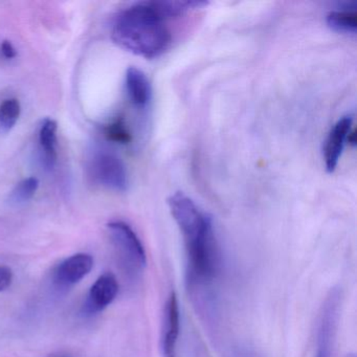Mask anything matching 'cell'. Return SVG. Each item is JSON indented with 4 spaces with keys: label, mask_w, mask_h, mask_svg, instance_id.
<instances>
[{
    "label": "cell",
    "mask_w": 357,
    "mask_h": 357,
    "mask_svg": "<svg viewBox=\"0 0 357 357\" xmlns=\"http://www.w3.org/2000/svg\"><path fill=\"white\" fill-rule=\"evenodd\" d=\"M105 137H107L108 141L119 144H129L132 139L122 119H118L106 127Z\"/></svg>",
    "instance_id": "9a60e30c"
},
{
    "label": "cell",
    "mask_w": 357,
    "mask_h": 357,
    "mask_svg": "<svg viewBox=\"0 0 357 357\" xmlns=\"http://www.w3.org/2000/svg\"><path fill=\"white\" fill-rule=\"evenodd\" d=\"M52 357V356H51Z\"/></svg>",
    "instance_id": "d6986e66"
},
{
    "label": "cell",
    "mask_w": 357,
    "mask_h": 357,
    "mask_svg": "<svg viewBox=\"0 0 357 357\" xmlns=\"http://www.w3.org/2000/svg\"><path fill=\"white\" fill-rule=\"evenodd\" d=\"M20 103L18 100L9 99L3 102L0 105V131L1 132H9L17 123L20 119Z\"/></svg>",
    "instance_id": "4fadbf2b"
},
{
    "label": "cell",
    "mask_w": 357,
    "mask_h": 357,
    "mask_svg": "<svg viewBox=\"0 0 357 357\" xmlns=\"http://www.w3.org/2000/svg\"><path fill=\"white\" fill-rule=\"evenodd\" d=\"M347 357H356V356H355V354H349V355H347Z\"/></svg>",
    "instance_id": "ac0fdd59"
},
{
    "label": "cell",
    "mask_w": 357,
    "mask_h": 357,
    "mask_svg": "<svg viewBox=\"0 0 357 357\" xmlns=\"http://www.w3.org/2000/svg\"><path fill=\"white\" fill-rule=\"evenodd\" d=\"M0 50H1L3 57L7 58V59H13V58L17 56V52H16L15 47H14V45H12L10 41H3L1 45H0Z\"/></svg>",
    "instance_id": "e0dca14e"
},
{
    "label": "cell",
    "mask_w": 357,
    "mask_h": 357,
    "mask_svg": "<svg viewBox=\"0 0 357 357\" xmlns=\"http://www.w3.org/2000/svg\"><path fill=\"white\" fill-rule=\"evenodd\" d=\"M93 181L108 189L125 192L128 189V174L123 160L114 152L99 150L89 165Z\"/></svg>",
    "instance_id": "3957f363"
},
{
    "label": "cell",
    "mask_w": 357,
    "mask_h": 357,
    "mask_svg": "<svg viewBox=\"0 0 357 357\" xmlns=\"http://www.w3.org/2000/svg\"><path fill=\"white\" fill-rule=\"evenodd\" d=\"M354 116H342L332 127L324 147V160L327 172L333 173L340 162L344 146L348 143L349 135L353 129Z\"/></svg>",
    "instance_id": "8992f818"
},
{
    "label": "cell",
    "mask_w": 357,
    "mask_h": 357,
    "mask_svg": "<svg viewBox=\"0 0 357 357\" xmlns=\"http://www.w3.org/2000/svg\"><path fill=\"white\" fill-rule=\"evenodd\" d=\"M39 188V181L36 177H29L17 183L12 191L10 200L12 204H22L29 202L36 194Z\"/></svg>",
    "instance_id": "5bb4252c"
},
{
    "label": "cell",
    "mask_w": 357,
    "mask_h": 357,
    "mask_svg": "<svg viewBox=\"0 0 357 357\" xmlns=\"http://www.w3.org/2000/svg\"><path fill=\"white\" fill-rule=\"evenodd\" d=\"M356 3H344L335 10H332L326 18L328 26L340 34H356Z\"/></svg>",
    "instance_id": "8fae6325"
},
{
    "label": "cell",
    "mask_w": 357,
    "mask_h": 357,
    "mask_svg": "<svg viewBox=\"0 0 357 357\" xmlns=\"http://www.w3.org/2000/svg\"><path fill=\"white\" fill-rule=\"evenodd\" d=\"M57 128L56 121L45 119L39 129V144L47 169L54 168L57 162Z\"/></svg>",
    "instance_id": "7c38bea8"
},
{
    "label": "cell",
    "mask_w": 357,
    "mask_h": 357,
    "mask_svg": "<svg viewBox=\"0 0 357 357\" xmlns=\"http://www.w3.org/2000/svg\"><path fill=\"white\" fill-rule=\"evenodd\" d=\"M13 282V271L7 265H0V292L5 291Z\"/></svg>",
    "instance_id": "2e32d148"
},
{
    "label": "cell",
    "mask_w": 357,
    "mask_h": 357,
    "mask_svg": "<svg viewBox=\"0 0 357 357\" xmlns=\"http://www.w3.org/2000/svg\"><path fill=\"white\" fill-rule=\"evenodd\" d=\"M107 227L114 245L129 266L139 271L146 267L147 255L132 227L121 220L112 221L108 223Z\"/></svg>",
    "instance_id": "5b68a950"
},
{
    "label": "cell",
    "mask_w": 357,
    "mask_h": 357,
    "mask_svg": "<svg viewBox=\"0 0 357 357\" xmlns=\"http://www.w3.org/2000/svg\"><path fill=\"white\" fill-rule=\"evenodd\" d=\"M119 283L116 275L105 273L98 278L85 301L84 311L89 314L100 312L109 306L118 296Z\"/></svg>",
    "instance_id": "52a82bcc"
},
{
    "label": "cell",
    "mask_w": 357,
    "mask_h": 357,
    "mask_svg": "<svg viewBox=\"0 0 357 357\" xmlns=\"http://www.w3.org/2000/svg\"><path fill=\"white\" fill-rule=\"evenodd\" d=\"M340 305H342V294L340 290L334 288L328 294L321 308L319 329H317L315 357H334Z\"/></svg>",
    "instance_id": "277c9868"
},
{
    "label": "cell",
    "mask_w": 357,
    "mask_h": 357,
    "mask_svg": "<svg viewBox=\"0 0 357 357\" xmlns=\"http://www.w3.org/2000/svg\"><path fill=\"white\" fill-rule=\"evenodd\" d=\"M185 244L189 281L193 284H206L212 281L216 278L220 265L213 223L197 237Z\"/></svg>",
    "instance_id": "7a4b0ae2"
},
{
    "label": "cell",
    "mask_w": 357,
    "mask_h": 357,
    "mask_svg": "<svg viewBox=\"0 0 357 357\" xmlns=\"http://www.w3.org/2000/svg\"><path fill=\"white\" fill-rule=\"evenodd\" d=\"M181 330V312L176 292L172 291L165 306L162 347L165 357H177V342Z\"/></svg>",
    "instance_id": "9c48e42d"
},
{
    "label": "cell",
    "mask_w": 357,
    "mask_h": 357,
    "mask_svg": "<svg viewBox=\"0 0 357 357\" xmlns=\"http://www.w3.org/2000/svg\"><path fill=\"white\" fill-rule=\"evenodd\" d=\"M167 20L158 1L135 3L116 16L112 40L135 55L154 59L162 56L172 43Z\"/></svg>",
    "instance_id": "6da1fadb"
},
{
    "label": "cell",
    "mask_w": 357,
    "mask_h": 357,
    "mask_svg": "<svg viewBox=\"0 0 357 357\" xmlns=\"http://www.w3.org/2000/svg\"><path fill=\"white\" fill-rule=\"evenodd\" d=\"M93 267L91 255L80 252L62 261L54 273L55 283L60 287H70L86 277Z\"/></svg>",
    "instance_id": "ba28073f"
},
{
    "label": "cell",
    "mask_w": 357,
    "mask_h": 357,
    "mask_svg": "<svg viewBox=\"0 0 357 357\" xmlns=\"http://www.w3.org/2000/svg\"><path fill=\"white\" fill-rule=\"evenodd\" d=\"M126 89L131 103L139 109H145L152 99V87L145 73L131 66L126 72Z\"/></svg>",
    "instance_id": "30bf717a"
}]
</instances>
